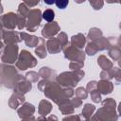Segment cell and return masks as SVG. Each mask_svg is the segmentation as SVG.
Here are the masks:
<instances>
[{"instance_id": "obj_1", "label": "cell", "mask_w": 121, "mask_h": 121, "mask_svg": "<svg viewBox=\"0 0 121 121\" xmlns=\"http://www.w3.org/2000/svg\"><path fill=\"white\" fill-rule=\"evenodd\" d=\"M54 16H55L54 15V11L52 9H49L44 10L43 13V18L47 22H51L54 19Z\"/></svg>"}, {"instance_id": "obj_2", "label": "cell", "mask_w": 121, "mask_h": 121, "mask_svg": "<svg viewBox=\"0 0 121 121\" xmlns=\"http://www.w3.org/2000/svg\"><path fill=\"white\" fill-rule=\"evenodd\" d=\"M56 5L60 9H64L68 5V1H57L56 2Z\"/></svg>"}]
</instances>
